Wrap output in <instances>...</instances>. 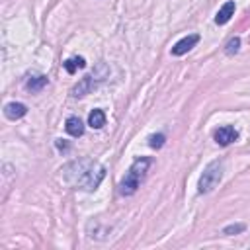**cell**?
Listing matches in <instances>:
<instances>
[{"mask_svg":"<svg viewBox=\"0 0 250 250\" xmlns=\"http://www.w3.org/2000/svg\"><path fill=\"white\" fill-rule=\"evenodd\" d=\"M238 139V131L234 127H231V125H225V127H219L215 131V141L221 145V147H227L231 143H234Z\"/></svg>","mask_w":250,"mask_h":250,"instance_id":"5b68a950","label":"cell"},{"mask_svg":"<svg viewBox=\"0 0 250 250\" xmlns=\"http://www.w3.org/2000/svg\"><path fill=\"white\" fill-rule=\"evenodd\" d=\"M246 227L242 225V223H238V225H229V227H225L223 229V234H238V232H242Z\"/></svg>","mask_w":250,"mask_h":250,"instance_id":"9a60e30c","label":"cell"},{"mask_svg":"<svg viewBox=\"0 0 250 250\" xmlns=\"http://www.w3.org/2000/svg\"><path fill=\"white\" fill-rule=\"evenodd\" d=\"M164 141H166V137H164L162 133H159V135H151V137H149V145H151L153 149H161V147L164 145Z\"/></svg>","mask_w":250,"mask_h":250,"instance_id":"4fadbf2b","label":"cell"},{"mask_svg":"<svg viewBox=\"0 0 250 250\" xmlns=\"http://www.w3.org/2000/svg\"><path fill=\"white\" fill-rule=\"evenodd\" d=\"M63 178L72 188H80V190L92 192L106 178V168L100 162L92 161V159H76V161L65 164Z\"/></svg>","mask_w":250,"mask_h":250,"instance_id":"6da1fadb","label":"cell"},{"mask_svg":"<svg viewBox=\"0 0 250 250\" xmlns=\"http://www.w3.org/2000/svg\"><path fill=\"white\" fill-rule=\"evenodd\" d=\"M107 76V67L106 65H98V69H96V72H92V74H86L72 90H71V94L74 96V98H82V96H86V94H90L104 78Z\"/></svg>","mask_w":250,"mask_h":250,"instance_id":"277c9868","label":"cell"},{"mask_svg":"<svg viewBox=\"0 0 250 250\" xmlns=\"http://www.w3.org/2000/svg\"><path fill=\"white\" fill-rule=\"evenodd\" d=\"M151 162H153L151 159L143 157V159H137V161L131 164L129 172L125 174V178H123L121 184H119V194H121V196H133V194L137 192V188L141 186V182H143V178H145V174H147Z\"/></svg>","mask_w":250,"mask_h":250,"instance_id":"7a4b0ae2","label":"cell"},{"mask_svg":"<svg viewBox=\"0 0 250 250\" xmlns=\"http://www.w3.org/2000/svg\"><path fill=\"white\" fill-rule=\"evenodd\" d=\"M26 113H28V107H26L24 104H20V102H10V104H6V107H4V115H6L8 119H12V121L24 117Z\"/></svg>","mask_w":250,"mask_h":250,"instance_id":"52a82bcc","label":"cell"},{"mask_svg":"<svg viewBox=\"0 0 250 250\" xmlns=\"http://www.w3.org/2000/svg\"><path fill=\"white\" fill-rule=\"evenodd\" d=\"M47 86V76L45 74H32V76H28V80H26V88L30 90V92H39V90H43Z\"/></svg>","mask_w":250,"mask_h":250,"instance_id":"30bf717a","label":"cell"},{"mask_svg":"<svg viewBox=\"0 0 250 250\" xmlns=\"http://www.w3.org/2000/svg\"><path fill=\"white\" fill-rule=\"evenodd\" d=\"M65 129H67V133L72 135V137H82V133H84V123H82L78 117L71 115V117L65 121Z\"/></svg>","mask_w":250,"mask_h":250,"instance_id":"9c48e42d","label":"cell"},{"mask_svg":"<svg viewBox=\"0 0 250 250\" xmlns=\"http://www.w3.org/2000/svg\"><path fill=\"white\" fill-rule=\"evenodd\" d=\"M88 125H90L92 129H102L104 125H106V113H104L102 109L90 111V115H88Z\"/></svg>","mask_w":250,"mask_h":250,"instance_id":"8fae6325","label":"cell"},{"mask_svg":"<svg viewBox=\"0 0 250 250\" xmlns=\"http://www.w3.org/2000/svg\"><path fill=\"white\" fill-rule=\"evenodd\" d=\"M238 47H240V37H232L229 43H227V55H234L236 51H238Z\"/></svg>","mask_w":250,"mask_h":250,"instance_id":"5bb4252c","label":"cell"},{"mask_svg":"<svg viewBox=\"0 0 250 250\" xmlns=\"http://www.w3.org/2000/svg\"><path fill=\"white\" fill-rule=\"evenodd\" d=\"M232 16H234V2H232V0H229V2H225V4L219 8V12H217V16H215V24L223 26V24H227Z\"/></svg>","mask_w":250,"mask_h":250,"instance_id":"ba28073f","label":"cell"},{"mask_svg":"<svg viewBox=\"0 0 250 250\" xmlns=\"http://www.w3.org/2000/svg\"><path fill=\"white\" fill-rule=\"evenodd\" d=\"M223 161H213L205 166L201 178H199V184H197V192L199 194H209L211 190L217 188V184L221 182L223 178Z\"/></svg>","mask_w":250,"mask_h":250,"instance_id":"3957f363","label":"cell"},{"mask_svg":"<svg viewBox=\"0 0 250 250\" xmlns=\"http://www.w3.org/2000/svg\"><path fill=\"white\" fill-rule=\"evenodd\" d=\"M197 41H199V36H197V34H192V36H188V37L180 39V41L172 47V55H174V57H180V55L188 53L192 47H196V45H197Z\"/></svg>","mask_w":250,"mask_h":250,"instance_id":"8992f818","label":"cell"},{"mask_svg":"<svg viewBox=\"0 0 250 250\" xmlns=\"http://www.w3.org/2000/svg\"><path fill=\"white\" fill-rule=\"evenodd\" d=\"M57 149L59 151H69V143L63 141V139H57Z\"/></svg>","mask_w":250,"mask_h":250,"instance_id":"2e32d148","label":"cell"},{"mask_svg":"<svg viewBox=\"0 0 250 250\" xmlns=\"http://www.w3.org/2000/svg\"><path fill=\"white\" fill-rule=\"evenodd\" d=\"M63 65H65L69 74H74L76 69H84L86 67V61H84V57H72V59H67Z\"/></svg>","mask_w":250,"mask_h":250,"instance_id":"7c38bea8","label":"cell"}]
</instances>
